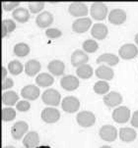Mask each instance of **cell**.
<instances>
[{
    "mask_svg": "<svg viewBox=\"0 0 138 148\" xmlns=\"http://www.w3.org/2000/svg\"><path fill=\"white\" fill-rule=\"evenodd\" d=\"M42 99L44 104L51 107H55L58 106V104L60 103L61 95H60V93L56 89L49 88L44 91V93L42 95Z\"/></svg>",
    "mask_w": 138,
    "mask_h": 148,
    "instance_id": "1",
    "label": "cell"
},
{
    "mask_svg": "<svg viewBox=\"0 0 138 148\" xmlns=\"http://www.w3.org/2000/svg\"><path fill=\"white\" fill-rule=\"evenodd\" d=\"M90 14L92 18L97 21H103L107 18V7L103 2H94L90 8Z\"/></svg>",
    "mask_w": 138,
    "mask_h": 148,
    "instance_id": "2",
    "label": "cell"
},
{
    "mask_svg": "<svg viewBox=\"0 0 138 148\" xmlns=\"http://www.w3.org/2000/svg\"><path fill=\"white\" fill-rule=\"evenodd\" d=\"M112 119L115 123L119 124H125L131 119V112L130 109L126 106H119L112 112Z\"/></svg>",
    "mask_w": 138,
    "mask_h": 148,
    "instance_id": "3",
    "label": "cell"
},
{
    "mask_svg": "<svg viewBox=\"0 0 138 148\" xmlns=\"http://www.w3.org/2000/svg\"><path fill=\"white\" fill-rule=\"evenodd\" d=\"M76 121L82 127H90L96 123V116L91 111H81L77 114Z\"/></svg>",
    "mask_w": 138,
    "mask_h": 148,
    "instance_id": "4",
    "label": "cell"
},
{
    "mask_svg": "<svg viewBox=\"0 0 138 148\" xmlns=\"http://www.w3.org/2000/svg\"><path fill=\"white\" fill-rule=\"evenodd\" d=\"M42 120L46 124H54L58 122L60 119V112L56 108L53 107H47L42 110L41 114Z\"/></svg>",
    "mask_w": 138,
    "mask_h": 148,
    "instance_id": "5",
    "label": "cell"
},
{
    "mask_svg": "<svg viewBox=\"0 0 138 148\" xmlns=\"http://www.w3.org/2000/svg\"><path fill=\"white\" fill-rule=\"evenodd\" d=\"M117 134H119V132H117V127L112 126V125H105L100 129L99 132L100 137L105 141L109 142L114 141L117 137Z\"/></svg>",
    "mask_w": 138,
    "mask_h": 148,
    "instance_id": "6",
    "label": "cell"
},
{
    "mask_svg": "<svg viewBox=\"0 0 138 148\" xmlns=\"http://www.w3.org/2000/svg\"><path fill=\"white\" fill-rule=\"evenodd\" d=\"M61 106L64 112L72 114V113H75L79 110L80 101H79V99L75 96H66L62 100Z\"/></svg>",
    "mask_w": 138,
    "mask_h": 148,
    "instance_id": "7",
    "label": "cell"
},
{
    "mask_svg": "<svg viewBox=\"0 0 138 148\" xmlns=\"http://www.w3.org/2000/svg\"><path fill=\"white\" fill-rule=\"evenodd\" d=\"M119 54L120 58L124 60H131L138 55V47L132 43L123 44L119 49Z\"/></svg>",
    "mask_w": 138,
    "mask_h": 148,
    "instance_id": "8",
    "label": "cell"
},
{
    "mask_svg": "<svg viewBox=\"0 0 138 148\" xmlns=\"http://www.w3.org/2000/svg\"><path fill=\"white\" fill-rule=\"evenodd\" d=\"M68 11L70 15L74 17H78V18H84L88 15L89 9H88L87 5L83 2H73L69 5Z\"/></svg>",
    "mask_w": 138,
    "mask_h": 148,
    "instance_id": "9",
    "label": "cell"
},
{
    "mask_svg": "<svg viewBox=\"0 0 138 148\" xmlns=\"http://www.w3.org/2000/svg\"><path fill=\"white\" fill-rule=\"evenodd\" d=\"M91 26L92 20L88 17H84V18H78L75 20L72 24V29L77 34H84L91 27Z\"/></svg>",
    "mask_w": 138,
    "mask_h": 148,
    "instance_id": "10",
    "label": "cell"
},
{
    "mask_svg": "<svg viewBox=\"0 0 138 148\" xmlns=\"http://www.w3.org/2000/svg\"><path fill=\"white\" fill-rule=\"evenodd\" d=\"M40 93H41L40 88L37 85L34 84H28L26 86H24L21 90L22 97L25 100H31V101H34V100L39 98Z\"/></svg>",
    "mask_w": 138,
    "mask_h": 148,
    "instance_id": "11",
    "label": "cell"
},
{
    "mask_svg": "<svg viewBox=\"0 0 138 148\" xmlns=\"http://www.w3.org/2000/svg\"><path fill=\"white\" fill-rule=\"evenodd\" d=\"M126 21V13L124 10L117 8L112 9L109 14V22L110 24L115 25V26H119L122 25Z\"/></svg>",
    "mask_w": 138,
    "mask_h": 148,
    "instance_id": "12",
    "label": "cell"
},
{
    "mask_svg": "<svg viewBox=\"0 0 138 148\" xmlns=\"http://www.w3.org/2000/svg\"><path fill=\"white\" fill-rule=\"evenodd\" d=\"M29 130V125L24 121H19L15 123L11 129V135L14 139H21L24 135H26Z\"/></svg>",
    "mask_w": 138,
    "mask_h": 148,
    "instance_id": "13",
    "label": "cell"
},
{
    "mask_svg": "<svg viewBox=\"0 0 138 148\" xmlns=\"http://www.w3.org/2000/svg\"><path fill=\"white\" fill-rule=\"evenodd\" d=\"M60 85L61 87L67 91H73L79 87V79L78 77L72 75H67L64 76L60 81Z\"/></svg>",
    "mask_w": 138,
    "mask_h": 148,
    "instance_id": "14",
    "label": "cell"
},
{
    "mask_svg": "<svg viewBox=\"0 0 138 148\" xmlns=\"http://www.w3.org/2000/svg\"><path fill=\"white\" fill-rule=\"evenodd\" d=\"M104 103L106 106L110 108H114V107H119L122 102V96L121 94L119 93L117 91H112L107 93L104 96L103 99Z\"/></svg>",
    "mask_w": 138,
    "mask_h": 148,
    "instance_id": "15",
    "label": "cell"
},
{
    "mask_svg": "<svg viewBox=\"0 0 138 148\" xmlns=\"http://www.w3.org/2000/svg\"><path fill=\"white\" fill-rule=\"evenodd\" d=\"M70 61H71L72 66L78 68L80 66H82V65L87 64V62L89 61V56L86 54V52L85 51L80 50V49H77L71 54Z\"/></svg>",
    "mask_w": 138,
    "mask_h": 148,
    "instance_id": "16",
    "label": "cell"
},
{
    "mask_svg": "<svg viewBox=\"0 0 138 148\" xmlns=\"http://www.w3.org/2000/svg\"><path fill=\"white\" fill-rule=\"evenodd\" d=\"M109 34V29H107V27L105 24H102V23H97L94 26L92 27L91 29V34L94 38L98 39V40H103L105 39Z\"/></svg>",
    "mask_w": 138,
    "mask_h": 148,
    "instance_id": "17",
    "label": "cell"
},
{
    "mask_svg": "<svg viewBox=\"0 0 138 148\" xmlns=\"http://www.w3.org/2000/svg\"><path fill=\"white\" fill-rule=\"evenodd\" d=\"M97 77H99L101 81H112L114 77V72L112 68L106 65H101L100 67L97 68V70L95 71Z\"/></svg>",
    "mask_w": 138,
    "mask_h": 148,
    "instance_id": "18",
    "label": "cell"
},
{
    "mask_svg": "<svg viewBox=\"0 0 138 148\" xmlns=\"http://www.w3.org/2000/svg\"><path fill=\"white\" fill-rule=\"evenodd\" d=\"M36 23L37 25V27H42V29H46L49 27L53 23V15L49 11H44L42 12L37 15Z\"/></svg>",
    "mask_w": 138,
    "mask_h": 148,
    "instance_id": "19",
    "label": "cell"
},
{
    "mask_svg": "<svg viewBox=\"0 0 138 148\" xmlns=\"http://www.w3.org/2000/svg\"><path fill=\"white\" fill-rule=\"evenodd\" d=\"M119 62V58L117 55L112 54V53H105L100 55L97 58V63L98 64H103L106 65L109 67H114L117 66Z\"/></svg>",
    "mask_w": 138,
    "mask_h": 148,
    "instance_id": "20",
    "label": "cell"
},
{
    "mask_svg": "<svg viewBox=\"0 0 138 148\" xmlns=\"http://www.w3.org/2000/svg\"><path fill=\"white\" fill-rule=\"evenodd\" d=\"M40 143V136L37 132H29L23 138V145L26 148H36Z\"/></svg>",
    "mask_w": 138,
    "mask_h": 148,
    "instance_id": "21",
    "label": "cell"
},
{
    "mask_svg": "<svg viewBox=\"0 0 138 148\" xmlns=\"http://www.w3.org/2000/svg\"><path fill=\"white\" fill-rule=\"evenodd\" d=\"M47 70L53 76H62L65 71V65L61 60H52L47 65Z\"/></svg>",
    "mask_w": 138,
    "mask_h": 148,
    "instance_id": "22",
    "label": "cell"
},
{
    "mask_svg": "<svg viewBox=\"0 0 138 148\" xmlns=\"http://www.w3.org/2000/svg\"><path fill=\"white\" fill-rule=\"evenodd\" d=\"M42 65L36 59H31L27 62L25 65V73L27 76L29 77H34L41 71Z\"/></svg>",
    "mask_w": 138,
    "mask_h": 148,
    "instance_id": "23",
    "label": "cell"
},
{
    "mask_svg": "<svg viewBox=\"0 0 138 148\" xmlns=\"http://www.w3.org/2000/svg\"><path fill=\"white\" fill-rule=\"evenodd\" d=\"M120 140L123 142H132L137 137V132L131 127H121L119 132Z\"/></svg>",
    "mask_w": 138,
    "mask_h": 148,
    "instance_id": "24",
    "label": "cell"
},
{
    "mask_svg": "<svg viewBox=\"0 0 138 148\" xmlns=\"http://www.w3.org/2000/svg\"><path fill=\"white\" fill-rule=\"evenodd\" d=\"M19 102V95L13 90L5 91L2 94V103L6 106H13Z\"/></svg>",
    "mask_w": 138,
    "mask_h": 148,
    "instance_id": "25",
    "label": "cell"
},
{
    "mask_svg": "<svg viewBox=\"0 0 138 148\" xmlns=\"http://www.w3.org/2000/svg\"><path fill=\"white\" fill-rule=\"evenodd\" d=\"M12 16H13L14 20H16L18 23H26L30 19V12L24 7H19L14 10Z\"/></svg>",
    "mask_w": 138,
    "mask_h": 148,
    "instance_id": "26",
    "label": "cell"
},
{
    "mask_svg": "<svg viewBox=\"0 0 138 148\" xmlns=\"http://www.w3.org/2000/svg\"><path fill=\"white\" fill-rule=\"evenodd\" d=\"M54 82V79L51 75L47 74V73H42V74L37 75L36 77V84L39 86L42 87H47L52 85Z\"/></svg>",
    "mask_w": 138,
    "mask_h": 148,
    "instance_id": "27",
    "label": "cell"
},
{
    "mask_svg": "<svg viewBox=\"0 0 138 148\" xmlns=\"http://www.w3.org/2000/svg\"><path fill=\"white\" fill-rule=\"evenodd\" d=\"M93 73V68L90 66L89 64H84L82 65V66H80L77 68L76 70V74L77 76L79 77H81L83 79H90V77H92Z\"/></svg>",
    "mask_w": 138,
    "mask_h": 148,
    "instance_id": "28",
    "label": "cell"
},
{
    "mask_svg": "<svg viewBox=\"0 0 138 148\" xmlns=\"http://www.w3.org/2000/svg\"><path fill=\"white\" fill-rule=\"evenodd\" d=\"M16 29V23H15L13 20L10 19H5L2 21V26H1V36L2 38L6 37V36L10 32H12L14 29Z\"/></svg>",
    "mask_w": 138,
    "mask_h": 148,
    "instance_id": "29",
    "label": "cell"
},
{
    "mask_svg": "<svg viewBox=\"0 0 138 148\" xmlns=\"http://www.w3.org/2000/svg\"><path fill=\"white\" fill-rule=\"evenodd\" d=\"M7 69H8V72H10V74L14 75V76L20 75L22 72L25 71V67L23 66V64L18 60H13V61L10 62Z\"/></svg>",
    "mask_w": 138,
    "mask_h": 148,
    "instance_id": "30",
    "label": "cell"
},
{
    "mask_svg": "<svg viewBox=\"0 0 138 148\" xmlns=\"http://www.w3.org/2000/svg\"><path fill=\"white\" fill-rule=\"evenodd\" d=\"M30 53V46L27 43L20 42L14 46V54L18 57H26Z\"/></svg>",
    "mask_w": 138,
    "mask_h": 148,
    "instance_id": "31",
    "label": "cell"
},
{
    "mask_svg": "<svg viewBox=\"0 0 138 148\" xmlns=\"http://www.w3.org/2000/svg\"><path fill=\"white\" fill-rule=\"evenodd\" d=\"M110 84L106 81H99L94 84V91L99 95H106L109 93Z\"/></svg>",
    "mask_w": 138,
    "mask_h": 148,
    "instance_id": "32",
    "label": "cell"
},
{
    "mask_svg": "<svg viewBox=\"0 0 138 148\" xmlns=\"http://www.w3.org/2000/svg\"><path fill=\"white\" fill-rule=\"evenodd\" d=\"M82 47L83 50L87 53H94L99 49V44L97 43L95 39H87V40L83 42Z\"/></svg>",
    "mask_w": 138,
    "mask_h": 148,
    "instance_id": "33",
    "label": "cell"
},
{
    "mask_svg": "<svg viewBox=\"0 0 138 148\" xmlns=\"http://www.w3.org/2000/svg\"><path fill=\"white\" fill-rule=\"evenodd\" d=\"M16 118V111L11 107H5L2 109V121L11 122Z\"/></svg>",
    "mask_w": 138,
    "mask_h": 148,
    "instance_id": "34",
    "label": "cell"
},
{
    "mask_svg": "<svg viewBox=\"0 0 138 148\" xmlns=\"http://www.w3.org/2000/svg\"><path fill=\"white\" fill-rule=\"evenodd\" d=\"M28 7L32 13L37 14L42 12V10L44 8V2H29Z\"/></svg>",
    "mask_w": 138,
    "mask_h": 148,
    "instance_id": "35",
    "label": "cell"
},
{
    "mask_svg": "<svg viewBox=\"0 0 138 148\" xmlns=\"http://www.w3.org/2000/svg\"><path fill=\"white\" fill-rule=\"evenodd\" d=\"M46 36L49 37V38L51 39H55L58 38L59 36H62V32L60 31L59 29H55V27H49L46 31Z\"/></svg>",
    "mask_w": 138,
    "mask_h": 148,
    "instance_id": "36",
    "label": "cell"
},
{
    "mask_svg": "<svg viewBox=\"0 0 138 148\" xmlns=\"http://www.w3.org/2000/svg\"><path fill=\"white\" fill-rule=\"evenodd\" d=\"M19 5H20V2H18V1H4V2H2V7H3L4 11H7V12L19 8Z\"/></svg>",
    "mask_w": 138,
    "mask_h": 148,
    "instance_id": "37",
    "label": "cell"
},
{
    "mask_svg": "<svg viewBox=\"0 0 138 148\" xmlns=\"http://www.w3.org/2000/svg\"><path fill=\"white\" fill-rule=\"evenodd\" d=\"M31 108V104L27 100H21L16 104V109L20 112H28Z\"/></svg>",
    "mask_w": 138,
    "mask_h": 148,
    "instance_id": "38",
    "label": "cell"
},
{
    "mask_svg": "<svg viewBox=\"0 0 138 148\" xmlns=\"http://www.w3.org/2000/svg\"><path fill=\"white\" fill-rule=\"evenodd\" d=\"M14 85V82L12 79H10V77H7V79H5L2 81V89L3 90H7L9 88H11V87H13Z\"/></svg>",
    "mask_w": 138,
    "mask_h": 148,
    "instance_id": "39",
    "label": "cell"
},
{
    "mask_svg": "<svg viewBox=\"0 0 138 148\" xmlns=\"http://www.w3.org/2000/svg\"><path fill=\"white\" fill-rule=\"evenodd\" d=\"M130 124L133 127H137L138 129V110H136L131 116L130 119Z\"/></svg>",
    "mask_w": 138,
    "mask_h": 148,
    "instance_id": "40",
    "label": "cell"
},
{
    "mask_svg": "<svg viewBox=\"0 0 138 148\" xmlns=\"http://www.w3.org/2000/svg\"><path fill=\"white\" fill-rule=\"evenodd\" d=\"M7 73H8V69H6L5 67H2L1 69V79L2 81L5 79H7Z\"/></svg>",
    "mask_w": 138,
    "mask_h": 148,
    "instance_id": "41",
    "label": "cell"
},
{
    "mask_svg": "<svg viewBox=\"0 0 138 148\" xmlns=\"http://www.w3.org/2000/svg\"><path fill=\"white\" fill-rule=\"evenodd\" d=\"M134 40H135V43H136V45L138 46V34L135 36V37H134Z\"/></svg>",
    "mask_w": 138,
    "mask_h": 148,
    "instance_id": "42",
    "label": "cell"
},
{
    "mask_svg": "<svg viewBox=\"0 0 138 148\" xmlns=\"http://www.w3.org/2000/svg\"><path fill=\"white\" fill-rule=\"evenodd\" d=\"M100 148H112V147L109 146V145H104V146H101Z\"/></svg>",
    "mask_w": 138,
    "mask_h": 148,
    "instance_id": "43",
    "label": "cell"
},
{
    "mask_svg": "<svg viewBox=\"0 0 138 148\" xmlns=\"http://www.w3.org/2000/svg\"><path fill=\"white\" fill-rule=\"evenodd\" d=\"M3 148H15V147L12 146V145H8V146H4Z\"/></svg>",
    "mask_w": 138,
    "mask_h": 148,
    "instance_id": "44",
    "label": "cell"
}]
</instances>
